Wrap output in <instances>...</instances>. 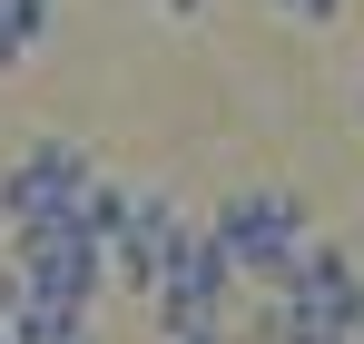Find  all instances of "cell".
<instances>
[{
    "mask_svg": "<svg viewBox=\"0 0 364 344\" xmlns=\"http://www.w3.org/2000/svg\"><path fill=\"white\" fill-rule=\"evenodd\" d=\"M207 236L227 246V266H237L246 286H276V276L305 256L315 217H305V197H296V187H237V197H217Z\"/></svg>",
    "mask_w": 364,
    "mask_h": 344,
    "instance_id": "7a4b0ae2",
    "label": "cell"
},
{
    "mask_svg": "<svg viewBox=\"0 0 364 344\" xmlns=\"http://www.w3.org/2000/svg\"><path fill=\"white\" fill-rule=\"evenodd\" d=\"M10 344H99V325H89V305H40V295H20Z\"/></svg>",
    "mask_w": 364,
    "mask_h": 344,
    "instance_id": "52a82bcc",
    "label": "cell"
},
{
    "mask_svg": "<svg viewBox=\"0 0 364 344\" xmlns=\"http://www.w3.org/2000/svg\"><path fill=\"white\" fill-rule=\"evenodd\" d=\"M89 148L79 138H30L10 168H0V236L10 227H50V217H79V197H89Z\"/></svg>",
    "mask_w": 364,
    "mask_h": 344,
    "instance_id": "277c9868",
    "label": "cell"
},
{
    "mask_svg": "<svg viewBox=\"0 0 364 344\" xmlns=\"http://www.w3.org/2000/svg\"><path fill=\"white\" fill-rule=\"evenodd\" d=\"M305 335H364V266L335 236H305V256L266 286L256 344H305Z\"/></svg>",
    "mask_w": 364,
    "mask_h": 344,
    "instance_id": "6da1fadb",
    "label": "cell"
},
{
    "mask_svg": "<svg viewBox=\"0 0 364 344\" xmlns=\"http://www.w3.org/2000/svg\"><path fill=\"white\" fill-rule=\"evenodd\" d=\"M50 20H60L50 0H0V40H10V50H20V59H30V50H40V40H50Z\"/></svg>",
    "mask_w": 364,
    "mask_h": 344,
    "instance_id": "9c48e42d",
    "label": "cell"
},
{
    "mask_svg": "<svg viewBox=\"0 0 364 344\" xmlns=\"http://www.w3.org/2000/svg\"><path fill=\"white\" fill-rule=\"evenodd\" d=\"M10 266H20V286L40 295V305H99L109 286V246L79 227V217H50V227H10Z\"/></svg>",
    "mask_w": 364,
    "mask_h": 344,
    "instance_id": "3957f363",
    "label": "cell"
},
{
    "mask_svg": "<svg viewBox=\"0 0 364 344\" xmlns=\"http://www.w3.org/2000/svg\"><path fill=\"white\" fill-rule=\"evenodd\" d=\"M187 227H197V217H187L178 197H168V187H138V207H128V227L109 236V286H119V295H138V305H148V295H158V276L178 266V246H187Z\"/></svg>",
    "mask_w": 364,
    "mask_h": 344,
    "instance_id": "8992f818",
    "label": "cell"
},
{
    "mask_svg": "<svg viewBox=\"0 0 364 344\" xmlns=\"http://www.w3.org/2000/svg\"><path fill=\"white\" fill-rule=\"evenodd\" d=\"M237 266H227V246L207 227H187V246H178V266L158 276V295H148V315H158V335L178 344V335H207V325H227V305H237Z\"/></svg>",
    "mask_w": 364,
    "mask_h": 344,
    "instance_id": "5b68a950",
    "label": "cell"
},
{
    "mask_svg": "<svg viewBox=\"0 0 364 344\" xmlns=\"http://www.w3.org/2000/svg\"><path fill=\"white\" fill-rule=\"evenodd\" d=\"M128 207H138V187H119V177H89V197H79V227L109 246V236L128 227Z\"/></svg>",
    "mask_w": 364,
    "mask_h": 344,
    "instance_id": "ba28073f",
    "label": "cell"
},
{
    "mask_svg": "<svg viewBox=\"0 0 364 344\" xmlns=\"http://www.w3.org/2000/svg\"><path fill=\"white\" fill-rule=\"evenodd\" d=\"M286 20H305V30H325V20H345V0H276Z\"/></svg>",
    "mask_w": 364,
    "mask_h": 344,
    "instance_id": "30bf717a",
    "label": "cell"
}]
</instances>
